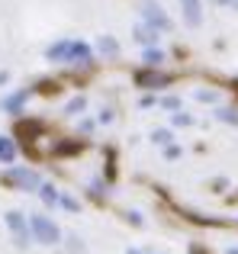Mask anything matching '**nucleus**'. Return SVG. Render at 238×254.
Segmentation results:
<instances>
[{
  "instance_id": "nucleus-7",
  "label": "nucleus",
  "mask_w": 238,
  "mask_h": 254,
  "mask_svg": "<svg viewBox=\"0 0 238 254\" xmlns=\"http://www.w3.org/2000/svg\"><path fill=\"white\" fill-rule=\"evenodd\" d=\"M171 77L168 74H158V71H138L135 74V84L138 87H164Z\"/></svg>"
},
{
  "instance_id": "nucleus-1",
  "label": "nucleus",
  "mask_w": 238,
  "mask_h": 254,
  "mask_svg": "<svg viewBox=\"0 0 238 254\" xmlns=\"http://www.w3.org/2000/svg\"><path fill=\"white\" fill-rule=\"evenodd\" d=\"M49 62H68V64H87L90 62V49L84 42H55L45 52Z\"/></svg>"
},
{
  "instance_id": "nucleus-4",
  "label": "nucleus",
  "mask_w": 238,
  "mask_h": 254,
  "mask_svg": "<svg viewBox=\"0 0 238 254\" xmlns=\"http://www.w3.org/2000/svg\"><path fill=\"white\" fill-rule=\"evenodd\" d=\"M142 19H145L148 26H155V29H171L168 13H164L158 3H151V0H145V3H142Z\"/></svg>"
},
{
  "instance_id": "nucleus-5",
  "label": "nucleus",
  "mask_w": 238,
  "mask_h": 254,
  "mask_svg": "<svg viewBox=\"0 0 238 254\" xmlns=\"http://www.w3.org/2000/svg\"><path fill=\"white\" fill-rule=\"evenodd\" d=\"M6 180H13L16 187H23V190H39V174L29 171V168H13L10 174H6Z\"/></svg>"
},
{
  "instance_id": "nucleus-12",
  "label": "nucleus",
  "mask_w": 238,
  "mask_h": 254,
  "mask_svg": "<svg viewBox=\"0 0 238 254\" xmlns=\"http://www.w3.org/2000/svg\"><path fill=\"white\" fill-rule=\"evenodd\" d=\"M16 132H19V135H26V138H29V135H39V132H42V123H19Z\"/></svg>"
},
{
  "instance_id": "nucleus-17",
  "label": "nucleus",
  "mask_w": 238,
  "mask_h": 254,
  "mask_svg": "<svg viewBox=\"0 0 238 254\" xmlns=\"http://www.w3.org/2000/svg\"><path fill=\"white\" fill-rule=\"evenodd\" d=\"M151 138H155V142H158V145H168V142H171V132H164V129H158V132H155V135H151Z\"/></svg>"
},
{
  "instance_id": "nucleus-3",
  "label": "nucleus",
  "mask_w": 238,
  "mask_h": 254,
  "mask_svg": "<svg viewBox=\"0 0 238 254\" xmlns=\"http://www.w3.org/2000/svg\"><path fill=\"white\" fill-rule=\"evenodd\" d=\"M6 225H10V232H13V242H16V248H26V245H29L26 216H23V212H6Z\"/></svg>"
},
{
  "instance_id": "nucleus-19",
  "label": "nucleus",
  "mask_w": 238,
  "mask_h": 254,
  "mask_svg": "<svg viewBox=\"0 0 238 254\" xmlns=\"http://www.w3.org/2000/svg\"><path fill=\"white\" fill-rule=\"evenodd\" d=\"M90 193H94V196L100 199V196H103V193H107V190H103V184H100V180H94V184H90Z\"/></svg>"
},
{
  "instance_id": "nucleus-20",
  "label": "nucleus",
  "mask_w": 238,
  "mask_h": 254,
  "mask_svg": "<svg viewBox=\"0 0 238 254\" xmlns=\"http://www.w3.org/2000/svg\"><path fill=\"white\" fill-rule=\"evenodd\" d=\"M61 206H64V209H71V212H74V209H77V199H71V196H61Z\"/></svg>"
},
{
  "instance_id": "nucleus-23",
  "label": "nucleus",
  "mask_w": 238,
  "mask_h": 254,
  "mask_svg": "<svg viewBox=\"0 0 238 254\" xmlns=\"http://www.w3.org/2000/svg\"><path fill=\"white\" fill-rule=\"evenodd\" d=\"M226 254H238V248H229V251H226Z\"/></svg>"
},
{
  "instance_id": "nucleus-9",
  "label": "nucleus",
  "mask_w": 238,
  "mask_h": 254,
  "mask_svg": "<svg viewBox=\"0 0 238 254\" xmlns=\"http://www.w3.org/2000/svg\"><path fill=\"white\" fill-rule=\"evenodd\" d=\"M13 158H16V145H13L6 135H0V161H3V164H10Z\"/></svg>"
},
{
  "instance_id": "nucleus-18",
  "label": "nucleus",
  "mask_w": 238,
  "mask_h": 254,
  "mask_svg": "<svg viewBox=\"0 0 238 254\" xmlns=\"http://www.w3.org/2000/svg\"><path fill=\"white\" fill-rule=\"evenodd\" d=\"M196 100H203V103H213L216 93H213V90H196Z\"/></svg>"
},
{
  "instance_id": "nucleus-6",
  "label": "nucleus",
  "mask_w": 238,
  "mask_h": 254,
  "mask_svg": "<svg viewBox=\"0 0 238 254\" xmlns=\"http://www.w3.org/2000/svg\"><path fill=\"white\" fill-rule=\"evenodd\" d=\"M180 10L187 26H200L203 23V0H180Z\"/></svg>"
},
{
  "instance_id": "nucleus-21",
  "label": "nucleus",
  "mask_w": 238,
  "mask_h": 254,
  "mask_svg": "<svg viewBox=\"0 0 238 254\" xmlns=\"http://www.w3.org/2000/svg\"><path fill=\"white\" fill-rule=\"evenodd\" d=\"M174 123H177V126H190V116H183V113H177V116H174Z\"/></svg>"
},
{
  "instance_id": "nucleus-2",
  "label": "nucleus",
  "mask_w": 238,
  "mask_h": 254,
  "mask_svg": "<svg viewBox=\"0 0 238 254\" xmlns=\"http://www.w3.org/2000/svg\"><path fill=\"white\" fill-rule=\"evenodd\" d=\"M29 225H32V235H36V242H42V245H58V238H61L58 225L52 222L49 216H32Z\"/></svg>"
},
{
  "instance_id": "nucleus-11",
  "label": "nucleus",
  "mask_w": 238,
  "mask_h": 254,
  "mask_svg": "<svg viewBox=\"0 0 238 254\" xmlns=\"http://www.w3.org/2000/svg\"><path fill=\"white\" fill-rule=\"evenodd\" d=\"M39 196H42L49 206H55V203H58V190H55L52 184H42V187H39Z\"/></svg>"
},
{
  "instance_id": "nucleus-15",
  "label": "nucleus",
  "mask_w": 238,
  "mask_h": 254,
  "mask_svg": "<svg viewBox=\"0 0 238 254\" xmlns=\"http://www.w3.org/2000/svg\"><path fill=\"white\" fill-rule=\"evenodd\" d=\"M81 110H84V97H74L68 106H64V113H68V116H74V113H81Z\"/></svg>"
},
{
  "instance_id": "nucleus-16",
  "label": "nucleus",
  "mask_w": 238,
  "mask_h": 254,
  "mask_svg": "<svg viewBox=\"0 0 238 254\" xmlns=\"http://www.w3.org/2000/svg\"><path fill=\"white\" fill-rule=\"evenodd\" d=\"M100 52H103V55H116V42H113V39H100Z\"/></svg>"
},
{
  "instance_id": "nucleus-13",
  "label": "nucleus",
  "mask_w": 238,
  "mask_h": 254,
  "mask_svg": "<svg viewBox=\"0 0 238 254\" xmlns=\"http://www.w3.org/2000/svg\"><path fill=\"white\" fill-rule=\"evenodd\" d=\"M161 62H164V55L158 49H148V52H145V64H151V68H155V64H161Z\"/></svg>"
},
{
  "instance_id": "nucleus-14",
  "label": "nucleus",
  "mask_w": 238,
  "mask_h": 254,
  "mask_svg": "<svg viewBox=\"0 0 238 254\" xmlns=\"http://www.w3.org/2000/svg\"><path fill=\"white\" fill-rule=\"evenodd\" d=\"M216 116H219L222 123H232V126H238V113H235V110H216Z\"/></svg>"
},
{
  "instance_id": "nucleus-8",
  "label": "nucleus",
  "mask_w": 238,
  "mask_h": 254,
  "mask_svg": "<svg viewBox=\"0 0 238 254\" xmlns=\"http://www.w3.org/2000/svg\"><path fill=\"white\" fill-rule=\"evenodd\" d=\"M135 39H138V42H145V45H151L158 39V29H155V26H148V23H138L135 26Z\"/></svg>"
},
{
  "instance_id": "nucleus-10",
  "label": "nucleus",
  "mask_w": 238,
  "mask_h": 254,
  "mask_svg": "<svg viewBox=\"0 0 238 254\" xmlns=\"http://www.w3.org/2000/svg\"><path fill=\"white\" fill-rule=\"evenodd\" d=\"M26 97H29V90H19V93H13V97H6L3 100V110H10V113H16L19 106L26 103Z\"/></svg>"
},
{
  "instance_id": "nucleus-22",
  "label": "nucleus",
  "mask_w": 238,
  "mask_h": 254,
  "mask_svg": "<svg viewBox=\"0 0 238 254\" xmlns=\"http://www.w3.org/2000/svg\"><path fill=\"white\" fill-rule=\"evenodd\" d=\"M219 3H226V6H235V10H238V0H219Z\"/></svg>"
}]
</instances>
